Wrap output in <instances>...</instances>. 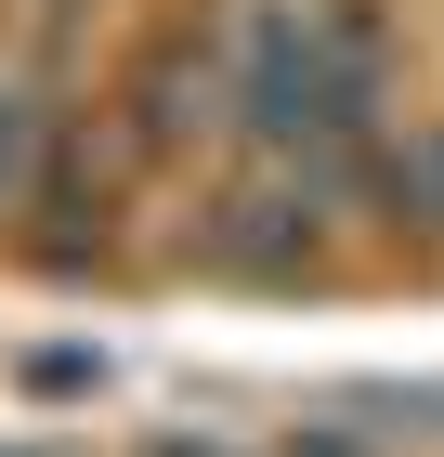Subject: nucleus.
<instances>
[{
    "instance_id": "f257e3e1",
    "label": "nucleus",
    "mask_w": 444,
    "mask_h": 457,
    "mask_svg": "<svg viewBox=\"0 0 444 457\" xmlns=\"http://www.w3.org/2000/svg\"><path fill=\"white\" fill-rule=\"evenodd\" d=\"M222 66H236V27H197V13H171V27L131 53V92H118V170H157L171 144L209 131V92H222Z\"/></svg>"
},
{
    "instance_id": "f03ea898",
    "label": "nucleus",
    "mask_w": 444,
    "mask_h": 457,
    "mask_svg": "<svg viewBox=\"0 0 444 457\" xmlns=\"http://www.w3.org/2000/svg\"><path fill=\"white\" fill-rule=\"evenodd\" d=\"M314 210H327V196L274 170L262 196H236V210H222V236H209V262H222V275H262V287L314 275Z\"/></svg>"
},
{
    "instance_id": "7ed1b4c3",
    "label": "nucleus",
    "mask_w": 444,
    "mask_h": 457,
    "mask_svg": "<svg viewBox=\"0 0 444 457\" xmlns=\"http://www.w3.org/2000/svg\"><path fill=\"white\" fill-rule=\"evenodd\" d=\"M39 157H53V118H39V92H27V79H0V210H27Z\"/></svg>"
},
{
    "instance_id": "20e7f679",
    "label": "nucleus",
    "mask_w": 444,
    "mask_h": 457,
    "mask_svg": "<svg viewBox=\"0 0 444 457\" xmlns=\"http://www.w3.org/2000/svg\"><path fill=\"white\" fill-rule=\"evenodd\" d=\"M79 27V0H39V39H66Z\"/></svg>"
}]
</instances>
